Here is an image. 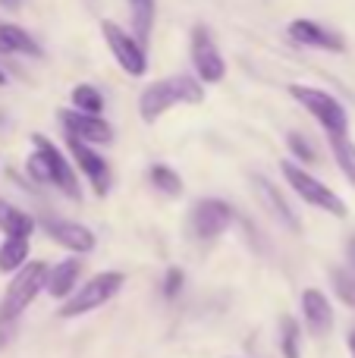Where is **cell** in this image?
<instances>
[{
  "mask_svg": "<svg viewBox=\"0 0 355 358\" xmlns=\"http://www.w3.org/2000/svg\"><path fill=\"white\" fill-rule=\"evenodd\" d=\"M126 283V273L119 271H104V273H94L88 283H82L73 296L63 302L60 308V317H82L94 308H104Z\"/></svg>",
  "mask_w": 355,
  "mask_h": 358,
  "instance_id": "5b68a950",
  "label": "cell"
},
{
  "mask_svg": "<svg viewBox=\"0 0 355 358\" xmlns=\"http://www.w3.org/2000/svg\"><path fill=\"white\" fill-rule=\"evenodd\" d=\"M0 54H22V57H41L38 41L16 22H0Z\"/></svg>",
  "mask_w": 355,
  "mask_h": 358,
  "instance_id": "ac0fdd59",
  "label": "cell"
},
{
  "mask_svg": "<svg viewBox=\"0 0 355 358\" xmlns=\"http://www.w3.org/2000/svg\"><path fill=\"white\" fill-rule=\"evenodd\" d=\"M349 355L355 358V327L349 330Z\"/></svg>",
  "mask_w": 355,
  "mask_h": 358,
  "instance_id": "f1b7e54d",
  "label": "cell"
},
{
  "mask_svg": "<svg viewBox=\"0 0 355 358\" xmlns=\"http://www.w3.org/2000/svg\"><path fill=\"white\" fill-rule=\"evenodd\" d=\"M29 261V239H3L0 242V273H16Z\"/></svg>",
  "mask_w": 355,
  "mask_h": 358,
  "instance_id": "d6986e66",
  "label": "cell"
},
{
  "mask_svg": "<svg viewBox=\"0 0 355 358\" xmlns=\"http://www.w3.org/2000/svg\"><path fill=\"white\" fill-rule=\"evenodd\" d=\"M205 101V85H201L195 76L180 73V76H167V79H157L138 94V113H142L145 123H154L161 120L167 110L180 104H201Z\"/></svg>",
  "mask_w": 355,
  "mask_h": 358,
  "instance_id": "6da1fadb",
  "label": "cell"
},
{
  "mask_svg": "<svg viewBox=\"0 0 355 358\" xmlns=\"http://www.w3.org/2000/svg\"><path fill=\"white\" fill-rule=\"evenodd\" d=\"M299 305H302V317H305V327L312 330L314 336L331 334V330H333V305H331V299H327L324 292L312 286V289L302 292Z\"/></svg>",
  "mask_w": 355,
  "mask_h": 358,
  "instance_id": "5bb4252c",
  "label": "cell"
},
{
  "mask_svg": "<svg viewBox=\"0 0 355 358\" xmlns=\"http://www.w3.org/2000/svg\"><path fill=\"white\" fill-rule=\"evenodd\" d=\"M31 142H35V155L44 161V170H48V182L57 185V189H63L69 198H79V179H75L73 164L63 157V151L57 148V145L50 142L44 132H35V136H31Z\"/></svg>",
  "mask_w": 355,
  "mask_h": 358,
  "instance_id": "ba28073f",
  "label": "cell"
},
{
  "mask_svg": "<svg viewBox=\"0 0 355 358\" xmlns=\"http://www.w3.org/2000/svg\"><path fill=\"white\" fill-rule=\"evenodd\" d=\"M57 117H60V123H63V129H66L69 138H79V142H85V145H107V142H113V129H110V123H107L104 117L79 113V110H73V107L60 110Z\"/></svg>",
  "mask_w": 355,
  "mask_h": 358,
  "instance_id": "30bf717a",
  "label": "cell"
},
{
  "mask_svg": "<svg viewBox=\"0 0 355 358\" xmlns=\"http://www.w3.org/2000/svg\"><path fill=\"white\" fill-rule=\"evenodd\" d=\"M189 223H192V233L198 239H217L220 233L233 227V208L220 198H201L192 204Z\"/></svg>",
  "mask_w": 355,
  "mask_h": 358,
  "instance_id": "9c48e42d",
  "label": "cell"
},
{
  "mask_svg": "<svg viewBox=\"0 0 355 358\" xmlns=\"http://www.w3.org/2000/svg\"><path fill=\"white\" fill-rule=\"evenodd\" d=\"M79 273H82V261H79V258L60 261V264L48 267V280H44V289H48L54 299H63V302H66V299L75 292Z\"/></svg>",
  "mask_w": 355,
  "mask_h": 358,
  "instance_id": "2e32d148",
  "label": "cell"
},
{
  "mask_svg": "<svg viewBox=\"0 0 355 358\" xmlns=\"http://www.w3.org/2000/svg\"><path fill=\"white\" fill-rule=\"evenodd\" d=\"M287 35L293 38L296 44H305V48L333 50V54H343V50H346L343 38H340L337 31L324 29L321 22H314V19H293V22L287 25Z\"/></svg>",
  "mask_w": 355,
  "mask_h": 358,
  "instance_id": "7c38bea8",
  "label": "cell"
},
{
  "mask_svg": "<svg viewBox=\"0 0 355 358\" xmlns=\"http://www.w3.org/2000/svg\"><path fill=\"white\" fill-rule=\"evenodd\" d=\"M331 283L340 302L346 308H355V271L352 267H331Z\"/></svg>",
  "mask_w": 355,
  "mask_h": 358,
  "instance_id": "7402d4cb",
  "label": "cell"
},
{
  "mask_svg": "<svg viewBox=\"0 0 355 358\" xmlns=\"http://www.w3.org/2000/svg\"><path fill=\"white\" fill-rule=\"evenodd\" d=\"M3 3H6V6H19V0H3Z\"/></svg>",
  "mask_w": 355,
  "mask_h": 358,
  "instance_id": "4dcf8cb0",
  "label": "cell"
},
{
  "mask_svg": "<svg viewBox=\"0 0 355 358\" xmlns=\"http://www.w3.org/2000/svg\"><path fill=\"white\" fill-rule=\"evenodd\" d=\"M148 179L154 182V189L164 192V195H180L182 192V176L176 173L173 167H167V164H151Z\"/></svg>",
  "mask_w": 355,
  "mask_h": 358,
  "instance_id": "603a6c76",
  "label": "cell"
},
{
  "mask_svg": "<svg viewBox=\"0 0 355 358\" xmlns=\"http://www.w3.org/2000/svg\"><path fill=\"white\" fill-rule=\"evenodd\" d=\"M287 145H289V151H293V157H296L293 164L305 167V164L314 161V151H312V145H308V138L302 136V132H289V136H287Z\"/></svg>",
  "mask_w": 355,
  "mask_h": 358,
  "instance_id": "484cf974",
  "label": "cell"
},
{
  "mask_svg": "<svg viewBox=\"0 0 355 358\" xmlns=\"http://www.w3.org/2000/svg\"><path fill=\"white\" fill-rule=\"evenodd\" d=\"M189 54H192V66H195V79L201 85H217L226 76V60L217 50L211 29L208 25H195L189 35Z\"/></svg>",
  "mask_w": 355,
  "mask_h": 358,
  "instance_id": "8992f818",
  "label": "cell"
},
{
  "mask_svg": "<svg viewBox=\"0 0 355 358\" xmlns=\"http://www.w3.org/2000/svg\"><path fill=\"white\" fill-rule=\"evenodd\" d=\"M44 233L63 245L66 252L73 255H88L94 252V233L85 227V223H75V220H48L44 223Z\"/></svg>",
  "mask_w": 355,
  "mask_h": 358,
  "instance_id": "4fadbf2b",
  "label": "cell"
},
{
  "mask_svg": "<svg viewBox=\"0 0 355 358\" xmlns=\"http://www.w3.org/2000/svg\"><path fill=\"white\" fill-rule=\"evenodd\" d=\"M44 280H48V264L44 261H29L22 271H16L13 283L6 286L3 302H0V324H13L31 302L35 296L44 289Z\"/></svg>",
  "mask_w": 355,
  "mask_h": 358,
  "instance_id": "277c9868",
  "label": "cell"
},
{
  "mask_svg": "<svg viewBox=\"0 0 355 358\" xmlns=\"http://www.w3.org/2000/svg\"><path fill=\"white\" fill-rule=\"evenodd\" d=\"M132 3V38L138 44H148L151 22H154V0H129Z\"/></svg>",
  "mask_w": 355,
  "mask_h": 358,
  "instance_id": "ffe728a7",
  "label": "cell"
},
{
  "mask_svg": "<svg viewBox=\"0 0 355 358\" xmlns=\"http://www.w3.org/2000/svg\"><path fill=\"white\" fill-rule=\"evenodd\" d=\"M331 151H333V157H337V167L349 179V185H355V145L349 142V136L331 138Z\"/></svg>",
  "mask_w": 355,
  "mask_h": 358,
  "instance_id": "cb8c5ba5",
  "label": "cell"
},
{
  "mask_svg": "<svg viewBox=\"0 0 355 358\" xmlns=\"http://www.w3.org/2000/svg\"><path fill=\"white\" fill-rule=\"evenodd\" d=\"M255 195H258V201L268 208V214L274 217V220H280L287 229L299 233V217H296V210L289 208V201L280 195V189H277L274 182H268L264 176H255Z\"/></svg>",
  "mask_w": 355,
  "mask_h": 358,
  "instance_id": "9a60e30c",
  "label": "cell"
},
{
  "mask_svg": "<svg viewBox=\"0 0 355 358\" xmlns=\"http://www.w3.org/2000/svg\"><path fill=\"white\" fill-rule=\"evenodd\" d=\"M0 85H6V73H3V69H0Z\"/></svg>",
  "mask_w": 355,
  "mask_h": 358,
  "instance_id": "f546056e",
  "label": "cell"
},
{
  "mask_svg": "<svg viewBox=\"0 0 355 358\" xmlns=\"http://www.w3.org/2000/svg\"><path fill=\"white\" fill-rule=\"evenodd\" d=\"M182 283H186V273H182L180 267H170V271H167V280H164V296L173 299L176 292L182 289Z\"/></svg>",
  "mask_w": 355,
  "mask_h": 358,
  "instance_id": "4316f807",
  "label": "cell"
},
{
  "mask_svg": "<svg viewBox=\"0 0 355 358\" xmlns=\"http://www.w3.org/2000/svg\"><path fill=\"white\" fill-rule=\"evenodd\" d=\"M299 340H302V330L296 317H283L280 324V352L283 358H299Z\"/></svg>",
  "mask_w": 355,
  "mask_h": 358,
  "instance_id": "d4e9b609",
  "label": "cell"
},
{
  "mask_svg": "<svg viewBox=\"0 0 355 358\" xmlns=\"http://www.w3.org/2000/svg\"><path fill=\"white\" fill-rule=\"evenodd\" d=\"M73 110H79V113H92V117H101V110H104V94L98 92L94 85H75L73 88Z\"/></svg>",
  "mask_w": 355,
  "mask_h": 358,
  "instance_id": "44dd1931",
  "label": "cell"
},
{
  "mask_svg": "<svg viewBox=\"0 0 355 358\" xmlns=\"http://www.w3.org/2000/svg\"><path fill=\"white\" fill-rule=\"evenodd\" d=\"M280 170H283V176H287V182L293 185V192L305 204H312V208L324 210V214H331V217H346L349 214V208H346L343 198H340L331 185L321 182L318 176L308 173L305 167H299V164H293V161H280Z\"/></svg>",
  "mask_w": 355,
  "mask_h": 358,
  "instance_id": "3957f363",
  "label": "cell"
},
{
  "mask_svg": "<svg viewBox=\"0 0 355 358\" xmlns=\"http://www.w3.org/2000/svg\"><path fill=\"white\" fill-rule=\"evenodd\" d=\"M0 233H3V239H29L35 233V220L22 208L6 201L3 195H0Z\"/></svg>",
  "mask_w": 355,
  "mask_h": 358,
  "instance_id": "e0dca14e",
  "label": "cell"
},
{
  "mask_svg": "<svg viewBox=\"0 0 355 358\" xmlns=\"http://www.w3.org/2000/svg\"><path fill=\"white\" fill-rule=\"evenodd\" d=\"M66 145H69V155H73L75 167H79L82 176L92 182L94 195L104 198L107 192H110V167H107V161L92 148V145L79 142V138H69V136H66Z\"/></svg>",
  "mask_w": 355,
  "mask_h": 358,
  "instance_id": "8fae6325",
  "label": "cell"
},
{
  "mask_svg": "<svg viewBox=\"0 0 355 358\" xmlns=\"http://www.w3.org/2000/svg\"><path fill=\"white\" fill-rule=\"evenodd\" d=\"M101 35H104V44L110 48V54H113V60L119 63V69H123L126 76H132V79H142L145 69H148V54H145V48L132 38V31L119 29L117 22L107 19V22L101 25Z\"/></svg>",
  "mask_w": 355,
  "mask_h": 358,
  "instance_id": "52a82bcc",
  "label": "cell"
},
{
  "mask_svg": "<svg viewBox=\"0 0 355 358\" xmlns=\"http://www.w3.org/2000/svg\"><path fill=\"white\" fill-rule=\"evenodd\" d=\"M346 258H349V267L355 271V236H352L349 242H346Z\"/></svg>",
  "mask_w": 355,
  "mask_h": 358,
  "instance_id": "83f0119b",
  "label": "cell"
},
{
  "mask_svg": "<svg viewBox=\"0 0 355 358\" xmlns=\"http://www.w3.org/2000/svg\"><path fill=\"white\" fill-rule=\"evenodd\" d=\"M289 94H293L296 104H302L314 120H318L321 129L327 132V138H337V136H346V132H349V113H346V107L340 104L331 92L293 82V85H289Z\"/></svg>",
  "mask_w": 355,
  "mask_h": 358,
  "instance_id": "7a4b0ae2",
  "label": "cell"
}]
</instances>
